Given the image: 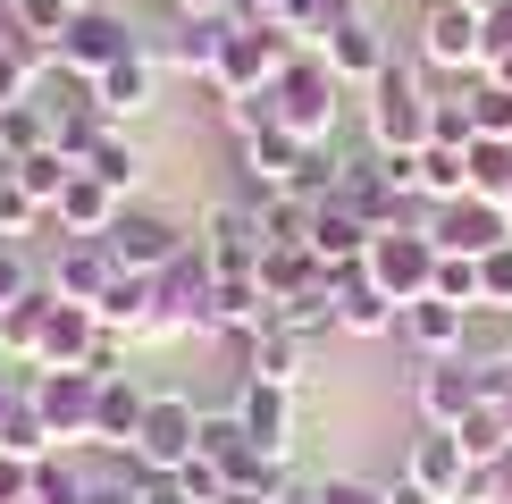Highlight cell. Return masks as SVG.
<instances>
[{"instance_id":"obj_11","label":"cell","mask_w":512,"mask_h":504,"mask_svg":"<svg viewBox=\"0 0 512 504\" xmlns=\"http://www.w3.org/2000/svg\"><path fill=\"white\" fill-rule=\"evenodd\" d=\"M387 168H395V185L420 210H445V202L471 194V152H462V143H420V152H395Z\"/></svg>"},{"instance_id":"obj_5","label":"cell","mask_w":512,"mask_h":504,"mask_svg":"<svg viewBox=\"0 0 512 504\" xmlns=\"http://www.w3.org/2000/svg\"><path fill=\"white\" fill-rule=\"evenodd\" d=\"M126 51H143V34H135V17H126V0H93V9H68V26H59L51 42V68H68V76H101L110 59Z\"/></svg>"},{"instance_id":"obj_49","label":"cell","mask_w":512,"mask_h":504,"mask_svg":"<svg viewBox=\"0 0 512 504\" xmlns=\"http://www.w3.org/2000/svg\"><path fill=\"white\" fill-rule=\"evenodd\" d=\"M126 353H135V336L101 328V336H93V353H84V370H93V378H118V370H126Z\"/></svg>"},{"instance_id":"obj_46","label":"cell","mask_w":512,"mask_h":504,"mask_svg":"<svg viewBox=\"0 0 512 504\" xmlns=\"http://www.w3.org/2000/svg\"><path fill=\"white\" fill-rule=\"evenodd\" d=\"M479 311H512V244H496L479 261Z\"/></svg>"},{"instance_id":"obj_52","label":"cell","mask_w":512,"mask_h":504,"mask_svg":"<svg viewBox=\"0 0 512 504\" xmlns=\"http://www.w3.org/2000/svg\"><path fill=\"white\" fill-rule=\"evenodd\" d=\"M387 504H445V496H429L412 471H395V479H387Z\"/></svg>"},{"instance_id":"obj_23","label":"cell","mask_w":512,"mask_h":504,"mask_svg":"<svg viewBox=\"0 0 512 504\" xmlns=\"http://www.w3.org/2000/svg\"><path fill=\"white\" fill-rule=\"evenodd\" d=\"M370 236H378V227L361 219V210H345L336 194H319V202H311V236H303V244L319 252V269H361Z\"/></svg>"},{"instance_id":"obj_10","label":"cell","mask_w":512,"mask_h":504,"mask_svg":"<svg viewBox=\"0 0 512 504\" xmlns=\"http://www.w3.org/2000/svg\"><path fill=\"white\" fill-rule=\"evenodd\" d=\"M26 395H34V412L51 420L59 446H93V404H101V378L93 370H34Z\"/></svg>"},{"instance_id":"obj_61","label":"cell","mask_w":512,"mask_h":504,"mask_svg":"<svg viewBox=\"0 0 512 504\" xmlns=\"http://www.w3.org/2000/svg\"><path fill=\"white\" fill-rule=\"evenodd\" d=\"M26 504H34V496H26Z\"/></svg>"},{"instance_id":"obj_60","label":"cell","mask_w":512,"mask_h":504,"mask_svg":"<svg viewBox=\"0 0 512 504\" xmlns=\"http://www.w3.org/2000/svg\"><path fill=\"white\" fill-rule=\"evenodd\" d=\"M504 219H512V202H504Z\"/></svg>"},{"instance_id":"obj_27","label":"cell","mask_w":512,"mask_h":504,"mask_svg":"<svg viewBox=\"0 0 512 504\" xmlns=\"http://www.w3.org/2000/svg\"><path fill=\"white\" fill-rule=\"evenodd\" d=\"M93 303H59L51 294V320H42V345H34V370H84V353H93Z\"/></svg>"},{"instance_id":"obj_19","label":"cell","mask_w":512,"mask_h":504,"mask_svg":"<svg viewBox=\"0 0 512 504\" xmlns=\"http://www.w3.org/2000/svg\"><path fill=\"white\" fill-rule=\"evenodd\" d=\"M244 420V437L261 446L269 462H294V387H261V378H236V404H227Z\"/></svg>"},{"instance_id":"obj_30","label":"cell","mask_w":512,"mask_h":504,"mask_svg":"<svg viewBox=\"0 0 512 504\" xmlns=\"http://www.w3.org/2000/svg\"><path fill=\"white\" fill-rule=\"evenodd\" d=\"M261 320H269L261 269H252V278H210V336H244V328H261Z\"/></svg>"},{"instance_id":"obj_32","label":"cell","mask_w":512,"mask_h":504,"mask_svg":"<svg viewBox=\"0 0 512 504\" xmlns=\"http://www.w3.org/2000/svg\"><path fill=\"white\" fill-rule=\"evenodd\" d=\"M42 320H51V286H34L26 303H9V311H0V362H26V370H34Z\"/></svg>"},{"instance_id":"obj_9","label":"cell","mask_w":512,"mask_h":504,"mask_svg":"<svg viewBox=\"0 0 512 504\" xmlns=\"http://www.w3.org/2000/svg\"><path fill=\"white\" fill-rule=\"evenodd\" d=\"M194 252L210 261V278H252L261 269V219H252V194L244 202H210L202 227H194Z\"/></svg>"},{"instance_id":"obj_53","label":"cell","mask_w":512,"mask_h":504,"mask_svg":"<svg viewBox=\"0 0 512 504\" xmlns=\"http://www.w3.org/2000/svg\"><path fill=\"white\" fill-rule=\"evenodd\" d=\"M26 378H34L26 362H0V412H9V404H17V395H26Z\"/></svg>"},{"instance_id":"obj_41","label":"cell","mask_w":512,"mask_h":504,"mask_svg":"<svg viewBox=\"0 0 512 504\" xmlns=\"http://www.w3.org/2000/svg\"><path fill=\"white\" fill-rule=\"evenodd\" d=\"M454 437H462V446H471V462H496V454H512V420H504L496 404H479V412L462 420Z\"/></svg>"},{"instance_id":"obj_26","label":"cell","mask_w":512,"mask_h":504,"mask_svg":"<svg viewBox=\"0 0 512 504\" xmlns=\"http://www.w3.org/2000/svg\"><path fill=\"white\" fill-rule=\"evenodd\" d=\"M395 320H403V303L395 294H378L361 269H336V336H395Z\"/></svg>"},{"instance_id":"obj_48","label":"cell","mask_w":512,"mask_h":504,"mask_svg":"<svg viewBox=\"0 0 512 504\" xmlns=\"http://www.w3.org/2000/svg\"><path fill=\"white\" fill-rule=\"evenodd\" d=\"M479 51H487V68H496V59H512V0H496V9L479 17ZM479 68V76H487Z\"/></svg>"},{"instance_id":"obj_16","label":"cell","mask_w":512,"mask_h":504,"mask_svg":"<svg viewBox=\"0 0 512 504\" xmlns=\"http://www.w3.org/2000/svg\"><path fill=\"white\" fill-rule=\"evenodd\" d=\"M471 320H479V311H462V303H437V294H420V303H403L395 336L420 353V362H462V353H471Z\"/></svg>"},{"instance_id":"obj_29","label":"cell","mask_w":512,"mask_h":504,"mask_svg":"<svg viewBox=\"0 0 512 504\" xmlns=\"http://www.w3.org/2000/svg\"><path fill=\"white\" fill-rule=\"evenodd\" d=\"M84 168H93V177L110 185L118 202H135V194H143V177H152V160H143V143L126 135V126H110V135H101L93 152H84Z\"/></svg>"},{"instance_id":"obj_22","label":"cell","mask_w":512,"mask_h":504,"mask_svg":"<svg viewBox=\"0 0 512 504\" xmlns=\"http://www.w3.org/2000/svg\"><path fill=\"white\" fill-rule=\"evenodd\" d=\"M93 320H101V328H118V336H135V345H152V336H160V278H143V269H118L110 294L93 303Z\"/></svg>"},{"instance_id":"obj_15","label":"cell","mask_w":512,"mask_h":504,"mask_svg":"<svg viewBox=\"0 0 512 504\" xmlns=\"http://www.w3.org/2000/svg\"><path fill=\"white\" fill-rule=\"evenodd\" d=\"M227 345H236L244 378H261V387H294V395H303V378H311V345H303V336H294V328L261 320V328L227 336Z\"/></svg>"},{"instance_id":"obj_18","label":"cell","mask_w":512,"mask_h":504,"mask_svg":"<svg viewBox=\"0 0 512 504\" xmlns=\"http://www.w3.org/2000/svg\"><path fill=\"white\" fill-rule=\"evenodd\" d=\"M429 236H437V252H471V261H487L496 244H512V219H504V202L462 194V202L429 210Z\"/></svg>"},{"instance_id":"obj_50","label":"cell","mask_w":512,"mask_h":504,"mask_svg":"<svg viewBox=\"0 0 512 504\" xmlns=\"http://www.w3.org/2000/svg\"><path fill=\"white\" fill-rule=\"evenodd\" d=\"M34 496V462L26 454H0V504H26Z\"/></svg>"},{"instance_id":"obj_7","label":"cell","mask_w":512,"mask_h":504,"mask_svg":"<svg viewBox=\"0 0 512 504\" xmlns=\"http://www.w3.org/2000/svg\"><path fill=\"white\" fill-rule=\"evenodd\" d=\"M361 278H370L378 294H395V303H420L437 278V236H429V219L420 227H378L370 252H361Z\"/></svg>"},{"instance_id":"obj_28","label":"cell","mask_w":512,"mask_h":504,"mask_svg":"<svg viewBox=\"0 0 512 504\" xmlns=\"http://www.w3.org/2000/svg\"><path fill=\"white\" fill-rule=\"evenodd\" d=\"M227 26H236V17H177V34H168V42H152V51H160V68H177V76H202V84H210Z\"/></svg>"},{"instance_id":"obj_45","label":"cell","mask_w":512,"mask_h":504,"mask_svg":"<svg viewBox=\"0 0 512 504\" xmlns=\"http://www.w3.org/2000/svg\"><path fill=\"white\" fill-rule=\"evenodd\" d=\"M311 504H387V479H353V471L311 479Z\"/></svg>"},{"instance_id":"obj_40","label":"cell","mask_w":512,"mask_h":504,"mask_svg":"<svg viewBox=\"0 0 512 504\" xmlns=\"http://www.w3.org/2000/svg\"><path fill=\"white\" fill-rule=\"evenodd\" d=\"M437 303H462V311H479V261L471 252H437V278H429Z\"/></svg>"},{"instance_id":"obj_3","label":"cell","mask_w":512,"mask_h":504,"mask_svg":"<svg viewBox=\"0 0 512 504\" xmlns=\"http://www.w3.org/2000/svg\"><path fill=\"white\" fill-rule=\"evenodd\" d=\"M303 51L286 26H269V17H236L219 42V68H210V93L219 101H236V93H269L277 76H286V59Z\"/></svg>"},{"instance_id":"obj_54","label":"cell","mask_w":512,"mask_h":504,"mask_svg":"<svg viewBox=\"0 0 512 504\" xmlns=\"http://www.w3.org/2000/svg\"><path fill=\"white\" fill-rule=\"evenodd\" d=\"M177 17H244V0H177Z\"/></svg>"},{"instance_id":"obj_55","label":"cell","mask_w":512,"mask_h":504,"mask_svg":"<svg viewBox=\"0 0 512 504\" xmlns=\"http://www.w3.org/2000/svg\"><path fill=\"white\" fill-rule=\"evenodd\" d=\"M286 9H294V0H244V17H269V26H277Z\"/></svg>"},{"instance_id":"obj_44","label":"cell","mask_w":512,"mask_h":504,"mask_svg":"<svg viewBox=\"0 0 512 504\" xmlns=\"http://www.w3.org/2000/svg\"><path fill=\"white\" fill-rule=\"evenodd\" d=\"M34 286H42L34 252H26V244H0V311H9V303H26Z\"/></svg>"},{"instance_id":"obj_33","label":"cell","mask_w":512,"mask_h":504,"mask_svg":"<svg viewBox=\"0 0 512 504\" xmlns=\"http://www.w3.org/2000/svg\"><path fill=\"white\" fill-rule=\"evenodd\" d=\"M51 446H59V437H51V420L34 412V395H17V404L0 412V454H26V462H42Z\"/></svg>"},{"instance_id":"obj_8","label":"cell","mask_w":512,"mask_h":504,"mask_svg":"<svg viewBox=\"0 0 512 504\" xmlns=\"http://www.w3.org/2000/svg\"><path fill=\"white\" fill-rule=\"evenodd\" d=\"M412 59L437 76H462L471 84L487 68L479 51V9H462V0H420V26H412Z\"/></svg>"},{"instance_id":"obj_20","label":"cell","mask_w":512,"mask_h":504,"mask_svg":"<svg viewBox=\"0 0 512 504\" xmlns=\"http://www.w3.org/2000/svg\"><path fill=\"white\" fill-rule=\"evenodd\" d=\"M319 59H328V68L345 76V93H361V84H378V68L395 59V42H387V26H378L370 9H353L345 26H336L328 42H319Z\"/></svg>"},{"instance_id":"obj_14","label":"cell","mask_w":512,"mask_h":504,"mask_svg":"<svg viewBox=\"0 0 512 504\" xmlns=\"http://www.w3.org/2000/svg\"><path fill=\"white\" fill-rule=\"evenodd\" d=\"M118 278V261H110V244L101 236H51V269H42V286L59 294V303H101Z\"/></svg>"},{"instance_id":"obj_37","label":"cell","mask_w":512,"mask_h":504,"mask_svg":"<svg viewBox=\"0 0 512 504\" xmlns=\"http://www.w3.org/2000/svg\"><path fill=\"white\" fill-rule=\"evenodd\" d=\"M68 177H76V160L59 152V143H42V152H26V160H17V185H26V194H34L42 210L59 202V185H68Z\"/></svg>"},{"instance_id":"obj_12","label":"cell","mask_w":512,"mask_h":504,"mask_svg":"<svg viewBox=\"0 0 512 504\" xmlns=\"http://www.w3.org/2000/svg\"><path fill=\"white\" fill-rule=\"evenodd\" d=\"M93 101H101V118H110V126H135V118H152V110H160V51L143 42V51L110 59V68L93 76Z\"/></svg>"},{"instance_id":"obj_13","label":"cell","mask_w":512,"mask_h":504,"mask_svg":"<svg viewBox=\"0 0 512 504\" xmlns=\"http://www.w3.org/2000/svg\"><path fill=\"white\" fill-rule=\"evenodd\" d=\"M412 412L429 420V429H462V420L479 412V353H462V362H420Z\"/></svg>"},{"instance_id":"obj_38","label":"cell","mask_w":512,"mask_h":504,"mask_svg":"<svg viewBox=\"0 0 512 504\" xmlns=\"http://www.w3.org/2000/svg\"><path fill=\"white\" fill-rule=\"evenodd\" d=\"M135 488H143V471H135V462L93 446V479H84V504H135Z\"/></svg>"},{"instance_id":"obj_34","label":"cell","mask_w":512,"mask_h":504,"mask_svg":"<svg viewBox=\"0 0 512 504\" xmlns=\"http://www.w3.org/2000/svg\"><path fill=\"white\" fill-rule=\"evenodd\" d=\"M361 9V0H294V9L286 17H277V26H286L294 42H303V51H319V42H328L336 26H345V17Z\"/></svg>"},{"instance_id":"obj_6","label":"cell","mask_w":512,"mask_h":504,"mask_svg":"<svg viewBox=\"0 0 512 504\" xmlns=\"http://www.w3.org/2000/svg\"><path fill=\"white\" fill-rule=\"evenodd\" d=\"M194 454H202V404H194V395H177V387H152L126 462H135V471H185Z\"/></svg>"},{"instance_id":"obj_31","label":"cell","mask_w":512,"mask_h":504,"mask_svg":"<svg viewBox=\"0 0 512 504\" xmlns=\"http://www.w3.org/2000/svg\"><path fill=\"white\" fill-rule=\"evenodd\" d=\"M84 479H93V446H51L34 462V504H84Z\"/></svg>"},{"instance_id":"obj_35","label":"cell","mask_w":512,"mask_h":504,"mask_svg":"<svg viewBox=\"0 0 512 504\" xmlns=\"http://www.w3.org/2000/svg\"><path fill=\"white\" fill-rule=\"evenodd\" d=\"M42 143H51V110H42V101H9V110H0V152L26 160Z\"/></svg>"},{"instance_id":"obj_58","label":"cell","mask_w":512,"mask_h":504,"mask_svg":"<svg viewBox=\"0 0 512 504\" xmlns=\"http://www.w3.org/2000/svg\"><path fill=\"white\" fill-rule=\"evenodd\" d=\"M462 9H479V17H487V9H496V0H462Z\"/></svg>"},{"instance_id":"obj_42","label":"cell","mask_w":512,"mask_h":504,"mask_svg":"<svg viewBox=\"0 0 512 504\" xmlns=\"http://www.w3.org/2000/svg\"><path fill=\"white\" fill-rule=\"evenodd\" d=\"M202 454H210V462L227 471L236 454H261V446L244 437V420H236V412H202Z\"/></svg>"},{"instance_id":"obj_2","label":"cell","mask_w":512,"mask_h":504,"mask_svg":"<svg viewBox=\"0 0 512 504\" xmlns=\"http://www.w3.org/2000/svg\"><path fill=\"white\" fill-rule=\"evenodd\" d=\"M269 110H277L286 135H303L311 152H328V143H336V118H345V76H336L319 51H294L286 76L269 84Z\"/></svg>"},{"instance_id":"obj_4","label":"cell","mask_w":512,"mask_h":504,"mask_svg":"<svg viewBox=\"0 0 512 504\" xmlns=\"http://www.w3.org/2000/svg\"><path fill=\"white\" fill-rule=\"evenodd\" d=\"M110 261L118 269H143V278H160L168 261H185V252H194V219H185V210H168V202H126L118 219H110Z\"/></svg>"},{"instance_id":"obj_39","label":"cell","mask_w":512,"mask_h":504,"mask_svg":"<svg viewBox=\"0 0 512 504\" xmlns=\"http://www.w3.org/2000/svg\"><path fill=\"white\" fill-rule=\"evenodd\" d=\"M462 93H471V126H479V135L512 143V84H496V76H471Z\"/></svg>"},{"instance_id":"obj_24","label":"cell","mask_w":512,"mask_h":504,"mask_svg":"<svg viewBox=\"0 0 512 504\" xmlns=\"http://www.w3.org/2000/svg\"><path fill=\"white\" fill-rule=\"evenodd\" d=\"M118 194L93 177V168H76L68 185H59V202H51V236H110V219H118Z\"/></svg>"},{"instance_id":"obj_47","label":"cell","mask_w":512,"mask_h":504,"mask_svg":"<svg viewBox=\"0 0 512 504\" xmlns=\"http://www.w3.org/2000/svg\"><path fill=\"white\" fill-rule=\"evenodd\" d=\"M185 496H194V504H227V471H219V462H210V454H194V462H185Z\"/></svg>"},{"instance_id":"obj_43","label":"cell","mask_w":512,"mask_h":504,"mask_svg":"<svg viewBox=\"0 0 512 504\" xmlns=\"http://www.w3.org/2000/svg\"><path fill=\"white\" fill-rule=\"evenodd\" d=\"M429 143H462V152H471L479 143V126H471V93H437V126H429Z\"/></svg>"},{"instance_id":"obj_51","label":"cell","mask_w":512,"mask_h":504,"mask_svg":"<svg viewBox=\"0 0 512 504\" xmlns=\"http://www.w3.org/2000/svg\"><path fill=\"white\" fill-rule=\"evenodd\" d=\"M135 504H194V496H185V479H177V471H143Z\"/></svg>"},{"instance_id":"obj_1","label":"cell","mask_w":512,"mask_h":504,"mask_svg":"<svg viewBox=\"0 0 512 504\" xmlns=\"http://www.w3.org/2000/svg\"><path fill=\"white\" fill-rule=\"evenodd\" d=\"M361 126H370V152H420L429 143V126H437V93H429V76H420V59H387L378 68V84H361Z\"/></svg>"},{"instance_id":"obj_25","label":"cell","mask_w":512,"mask_h":504,"mask_svg":"<svg viewBox=\"0 0 512 504\" xmlns=\"http://www.w3.org/2000/svg\"><path fill=\"white\" fill-rule=\"evenodd\" d=\"M143 404H152V387H143L135 370L101 378V404H93V446H101V454H126V446H135V429H143Z\"/></svg>"},{"instance_id":"obj_57","label":"cell","mask_w":512,"mask_h":504,"mask_svg":"<svg viewBox=\"0 0 512 504\" xmlns=\"http://www.w3.org/2000/svg\"><path fill=\"white\" fill-rule=\"evenodd\" d=\"M496 362H504V370H512V336H504V345H496Z\"/></svg>"},{"instance_id":"obj_21","label":"cell","mask_w":512,"mask_h":504,"mask_svg":"<svg viewBox=\"0 0 512 504\" xmlns=\"http://www.w3.org/2000/svg\"><path fill=\"white\" fill-rule=\"evenodd\" d=\"M403 471H412L429 496L454 504V496H471V471H479V462H471V446H462L454 429H429V420H420V437H412V454H403Z\"/></svg>"},{"instance_id":"obj_56","label":"cell","mask_w":512,"mask_h":504,"mask_svg":"<svg viewBox=\"0 0 512 504\" xmlns=\"http://www.w3.org/2000/svg\"><path fill=\"white\" fill-rule=\"evenodd\" d=\"M9 177H17V160H9V152H0V185H9Z\"/></svg>"},{"instance_id":"obj_17","label":"cell","mask_w":512,"mask_h":504,"mask_svg":"<svg viewBox=\"0 0 512 504\" xmlns=\"http://www.w3.org/2000/svg\"><path fill=\"white\" fill-rule=\"evenodd\" d=\"M168 336H210V261L202 252L160 269V336L152 345H168Z\"/></svg>"},{"instance_id":"obj_36","label":"cell","mask_w":512,"mask_h":504,"mask_svg":"<svg viewBox=\"0 0 512 504\" xmlns=\"http://www.w3.org/2000/svg\"><path fill=\"white\" fill-rule=\"evenodd\" d=\"M471 194L479 202H512V143H496V135L471 143Z\"/></svg>"},{"instance_id":"obj_59","label":"cell","mask_w":512,"mask_h":504,"mask_svg":"<svg viewBox=\"0 0 512 504\" xmlns=\"http://www.w3.org/2000/svg\"><path fill=\"white\" fill-rule=\"evenodd\" d=\"M454 504H479V496H454Z\"/></svg>"}]
</instances>
